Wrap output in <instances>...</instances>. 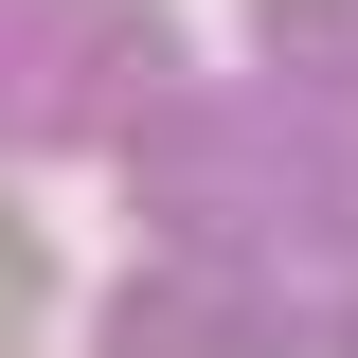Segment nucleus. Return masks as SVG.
<instances>
[{
    "mask_svg": "<svg viewBox=\"0 0 358 358\" xmlns=\"http://www.w3.org/2000/svg\"><path fill=\"white\" fill-rule=\"evenodd\" d=\"M18 305H36V233L0 215V322H18Z\"/></svg>",
    "mask_w": 358,
    "mask_h": 358,
    "instance_id": "1",
    "label": "nucleus"
}]
</instances>
